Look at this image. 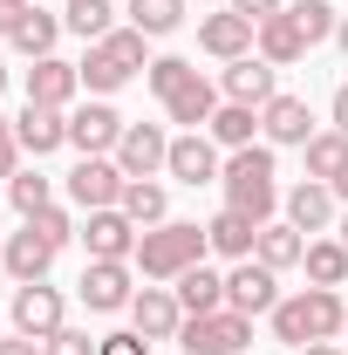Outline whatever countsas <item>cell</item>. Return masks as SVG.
Returning <instances> with one entry per match:
<instances>
[{
    "label": "cell",
    "instance_id": "6da1fadb",
    "mask_svg": "<svg viewBox=\"0 0 348 355\" xmlns=\"http://www.w3.org/2000/svg\"><path fill=\"white\" fill-rule=\"evenodd\" d=\"M225 205L232 212H246L253 225H266L280 212V164H273V144H246V150H225Z\"/></svg>",
    "mask_w": 348,
    "mask_h": 355
},
{
    "label": "cell",
    "instance_id": "7a4b0ae2",
    "mask_svg": "<svg viewBox=\"0 0 348 355\" xmlns=\"http://www.w3.org/2000/svg\"><path fill=\"white\" fill-rule=\"evenodd\" d=\"M266 321H273V342L307 349V342H335L348 328V301H342V287H301V294H280V308Z\"/></svg>",
    "mask_w": 348,
    "mask_h": 355
},
{
    "label": "cell",
    "instance_id": "3957f363",
    "mask_svg": "<svg viewBox=\"0 0 348 355\" xmlns=\"http://www.w3.org/2000/svg\"><path fill=\"white\" fill-rule=\"evenodd\" d=\"M205 253H212L205 225H191V219H164V225H150V232L137 239V260H130V266L143 273V280H157V287H164V280H177L184 266H198Z\"/></svg>",
    "mask_w": 348,
    "mask_h": 355
},
{
    "label": "cell",
    "instance_id": "277c9868",
    "mask_svg": "<svg viewBox=\"0 0 348 355\" xmlns=\"http://www.w3.org/2000/svg\"><path fill=\"white\" fill-rule=\"evenodd\" d=\"M143 42H150L143 28H110L103 42H89V55L76 62V69H82V89L89 96H116L130 76H143V69H150Z\"/></svg>",
    "mask_w": 348,
    "mask_h": 355
},
{
    "label": "cell",
    "instance_id": "5b68a950",
    "mask_svg": "<svg viewBox=\"0 0 348 355\" xmlns=\"http://www.w3.org/2000/svg\"><path fill=\"white\" fill-rule=\"evenodd\" d=\"M246 342H253V321L232 314V308L184 314V328H177V349L184 355H246Z\"/></svg>",
    "mask_w": 348,
    "mask_h": 355
},
{
    "label": "cell",
    "instance_id": "8992f818",
    "mask_svg": "<svg viewBox=\"0 0 348 355\" xmlns=\"http://www.w3.org/2000/svg\"><path fill=\"white\" fill-rule=\"evenodd\" d=\"M123 184H130V178L116 171V157H76V171L62 178V191H69L76 212H110V205H123Z\"/></svg>",
    "mask_w": 348,
    "mask_h": 355
},
{
    "label": "cell",
    "instance_id": "52a82bcc",
    "mask_svg": "<svg viewBox=\"0 0 348 355\" xmlns=\"http://www.w3.org/2000/svg\"><path fill=\"white\" fill-rule=\"evenodd\" d=\"M7 321H14V335H28V342H48L55 328H69L62 287H48V280H28V287H14V301H7Z\"/></svg>",
    "mask_w": 348,
    "mask_h": 355
},
{
    "label": "cell",
    "instance_id": "ba28073f",
    "mask_svg": "<svg viewBox=\"0 0 348 355\" xmlns=\"http://www.w3.org/2000/svg\"><path fill=\"white\" fill-rule=\"evenodd\" d=\"M137 301V266L130 260H89L82 266V308L89 314H123Z\"/></svg>",
    "mask_w": 348,
    "mask_h": 355
},
{
    "label": "cell",
    "instance_id": "9c48e42d",
    "mask_svg": "<svg viewBox=\"0 0 348 355\" xmlns=\"http://www.w3.org/2000/svg\"><path fill=\"white\" fill-rule=\"evenodd\" d=\"M225 308L232 314H273L280 308V273L273 266H260V260H232V273H225Z\"/></svg>",
    "mask_w": 348,
    "mask_h": 355
},
{
    "label": "cell",
    "instance_id": "30bf717a",
    "mask_svg": "<svg viewBox=\"0 0 348 355\" xmlns=\"http://www.w3.org/2000/svg\"><path fill=\"white\" fill-rule=\"evenodd\" d=\"M137 239H143V225H137L123 205H110V212H82L89 260H137Z\"/></svg>",
    "mask_w": 348,
    "mask_h": 355
},
{
    "label": "cell",
    "instance_id": "8fae6325",
    "mask_svg": "<svg viewBox=\"0 0 348 355\" xmlns=\"http://www.w3.org/2000/svg\"><path fill=\"white\" fill-rule=\"evenodd\" d=\"M335 205H342V198H335V184H321V178H301L294 191H280V212H287V225H294V232H307V239H321L328 225L342 219Z\"/></svg>",
    "mask_w": 348,
    "mask_h": 355
},
{
    "label": "cell",
    "instance_id": "7c38bea8",
    "mask_svg": "<svg viewBox=\"0 0 348 355\" xmlns=\"http://www.w3.org/2000/svg\"><path fill=\"white\" fill-rule=\"evenodd\" d=\"M69 144L82 150V157H116V144H123V116L96 96L82 110H69Z\"/></svg>",
    "mask_w": 348,
    "mask_h": 355
},
{
    "label": "cell",
    "instance_id": "4fadbf2b",
    "mask_svg": "<svg viewBox=\"0 0 348 355\" xmlns=\"http://www.w3.org/2000/svg\"><path fill=\"white\" fill-rule=\"evenodd\" d=\"M164 164H171V137H164V123H123L116 171H123V178H157Z\"/></svg>",
    "mask_w": 348,
    "mask_h": 355
},
{
    "label": "cell",
    "instance_id": "5bb4252c",
    "mask_svg": "<svg viewBox=\"0 0 348 355\" xmlns=\"http://www.w3.org/2000/svg\"><path fill=\"white\" fill-rule=\"evenodd\" d=\"M273 76H280L273 62L239 55V62H225V69H218V96H225V103H246V110H266V103L280 96V89H273Z\"/></svg>",
    "mask_w": 348,
    "mask_h": 355
},
{
    "label": "cell",
    "instance_id": "9a60e30c",
    "mask_svg": "<svg viewBox=\"0 0 348 355\" xmlns=\"http://www.w3.org/2000/svg\"><path fill=\"white\" fill-rule=\"evenodd\" d=\"M164 171L177 178V184H218V171H225V157H218V144L205 130H184V137H171V164Z\"/></svg>",
    "mask_w": 348,
    "mask_h": 355
},
{
    "label": "cell",
    "instance_id": "2e32d148",
    "mask_svg": "<svg viewBox=\"0 0 348 355\" xmlns=\"http://www.w3.org/2000/svg\"><path fill=\"white\" fill-rule=\"evenodd\" d=\"M198 48L218 55V62H239V55H260V28L225 7V14H205V21H198Z\"/></svg>",
    "mask_w": 348,
    "mask_h": 355
},
{
    "label": "cell",
    "instance_id": "e0dca14e",
    "mask_svg": "<svg viewBox=\"0 0 348 355\" xmlns=\"http://www.w3.org/2000/svg\"><path fill=\"white\" fill-rule=\"evenodd\" d=\"M260 130H266L273 150H301L307 137H314V110H307V96H287V89H280V96L260 110Z\"/></svg>",
    "mask_w": 348,
    "mask_h": 355
},
{
    "label": "cell",
    "instance_id": "ac0fdd59",
    "mask_svg": "<svg viewBox=\"0 0 348 355\" xmlns=\"http://www.w3.org/2000/svg\"><path fill=\"white\" fill-rule=\"evenodd\" d=\"M130 328L143 342H177V328H184V308H177L171 287H137L130 301Z\"/></svg>",
    "mask_w": 348,
    "mask_h": 355
},
{
    "label": "cell",
    "instance_id": "d6986e66",
    "mask_svg": "<svg viewBox=\"0 0 348 355\" xmlns=\"http://www.w3.org/2000/svg\"><path fill=\"white\" fill-rule=\"evenodd\" d=\"M76 89H82V69L62 62V55H42V62L28 69V103H42V110H69Z\"/></svg>",
    "mask_w": 348,
    "mask_h": 355
},
{
    "label": "cell",
    "instance_id": "ffe728a7",
    "mask_svg": "<svg viewBox=\"0 0 348 355\" xmlns=\"http://www.w3.org/2000/svg\"><path fill=\"white\" fill-rule=\"evenodd\" d=\"M14 137H21L28 157H55V150L69 144V110H42V103H28V110L14 116Z\"/></svg>",
    "mask_w": 348,
    "mask_h": 355
},
{
    "label": "cell",
    "instance_id": "44dd1931",
    "mask_svg": "<svg viewBox=\"0 0 348 355\" xmlns=\"http://www.w3.org/2000/svg\"><path fill=\"white\" fill-rule=\"evenodd\" d=\"M0 266L14 273V287H28V280H48V266H55V246H48L35 225H21V232H7V253Z\"/></svg>",
    "mask_w": 348,
    "mask_h": 355
},
{
    "label": "cell",
    "instance_id": "7402d4cb",
    "mask_svg": "<svg viewBox=\"0 0 348 355\" xmlns=\"http://www.w3.org/2000/svg\"><path fill=\"white\" fill-rule=\"evenodd\" d=\"M205 239H212L218 260H253V246H260V225L246 219V212H232V205H218L212 219H205Z\"/></svg>",
    "mask_w": 348,
    "mask_h": 355
},
{
    "label": "cell",
    "instance_id": "603a6c76",
    "mask_svg": "<svg viewBox=\"0 0 348 355\" xmlns=\"http://www.w3.org/2000/svg\"><path fill=\"white\" fill-rule=\"evenodd\" d=\"M218 103H225V96H218V83H205V76H191L184 89H171V96H164V116H171V123H184V130H205Z\"/></svg>",
    "mask_w": 348,
    "mask_h": 355
},
{
    "label": "cell",
    "instance_id": "cb8c5ba5",
    "mask_svg": "<svg viewBox=\"0 0 348 355\" xmlns=\"http://www.w3.org/2000/svg\"><path fill=\"white\" fill-rule=\"evenodd\" d=\"M171 294H177L184 314H218L225 308V273H212V266L198 260V266H184V273L171 280Z\"/></svg>",
    "mask_w": 348,
    "mask_h": 355
},
{
    "label": "cell",
    "instance_id": "d4e9b609",
    "mask_svg": "<svg viewBox=\"0 0 348 355\" xmlns=\"http://www.w3.org/2000/svg\"><path fill=\"white\" fill-rule=\"evenodd\" d=\"M307 55V35H301V21L280 7L273 21H260V62H273V69H294Z\"/></svg>",
    "mask_w": 348,
    "mask_h": 355
},
{
    "label": "cell",
    "instance_id": "484cf974",
    "mask_svg": "<svg viewBox=\"0 0 348 355\" xmlns=\"http://www.w3.org/2000/svg\"><path fill=\"white\" fill-rule=\"evenodd\" d=\"M301 253H307V232H294L287 219H266L260 225V246H253V260H260V266L287 273V266H301Z\"/></svg>",
    "mask_w": 348,
    "mask_h": 355
},
{
    "label": "cell",
    "instance_id": "4316f807",
    "mask_svg": "<svg viewBox=\"0 0 348 355\" xmlns=\"http://www.w3.org/2000/svg\"><path fill=\"white\" fill-rule=\"evenodd\" d=\"M253 130H260V110H246V103H218L212 123H205V137H212L218 150H246Z\"/></svg>",
    "mask_w": 348,
    "mask_h": 355
},
{
    "label": "cell",
    "instance_id": "83f0119b",
    "mask_svg": "<svg viewBox=\"0 0 348 355\" xmlns=\"http://www.w3.org/2000/svg\"><path fill=\"white\" fill-rule=\"evenodd\" d=\"M301 266H307V287H348V246L342 239H307Z\"/></svg>",
    "mask_w": 348,
    "mask_h": 355
},
{
    "label": "cell",
    "instance_id": "f1b7e54d",
    "mask_svg": "<svg viewBox=\"0 0 348 355\" xmlns=\"http://www.w3.org/2000/svg\"><path fill=\"white\" fill-rule=\"evenodd\" d=\"M123 212H130V219L150 232V225L171 219V191H164L157 178H130V184H123Z\"/></svg>",
    "mask_w": 348,
    "mask_h": 355
},
{
    "label": "cell",
    "instance_id": "f546056e",
    "mask_svg": "<svg viewBox=\"0 0 348 355\" xmlns=\"http://www.w3.org/2000/svg\"><path fill=\"white\" fill-rule=\"evenodd\" d=\"M301 157H307V178L335 184V178H342V164H348V137H342V130H314V137L301 144Z\"/></svg>",
    "mask_w": 348,
    "mask_h": 355
},
{
    "label": "cell",
    "instance_id": "4dcf8cb0",
    "mask_svg": "<svg viewBox=\"0 0 348 355\" xmlns=\"http://www.w3.org/2000/svg\"><path fill=\"white\" fill-rule=\"evenodd\" d=\"M7 42L21 48V55H35V62H42V55H55V42H62V14H42V7H28V14H21V28H14Z\"/></svg>",
    "mask_w": 348,
    "mask_h": 355
},
{
    "label": "cell",
    "instance_id": "1f68e13d",
    "mask_svg": "<svg viewBox=\"0 0 348 355\" xmlns=\"http://www.w3.org/2000/svg\"><path fill=\"white\" fill-rule=\"evenodd\" d=\"M62 28L82 35V42H103V35L116 28V7H110V0H69V7H62Z\"/></svg>",
    "mask_w": 348,
    "mask_h": 355
},
{
    "label": "cell",
    "instance_id": "d6a6232c",
    "mask_svg": "<svg viewBox=\"0 0 348 355\" xmlns=\"http://www.w3.org/2000/svg\"><path fill=\"white\" fill-rule=\"evenodd\" d=\"M123 14H130V28H143V35L157 42V35H177V21H184V0H130Z\"/></svg>",
    "mask_w": 348,
    "mask_h": 355
},
{
    "label": "cell",
    "instance_id": "836d02e7",
    "mask_svg": "<svg viewBox=\"0 0 348 355\" xmlns=\"http://www.w3.org/2000/svg\"><path fill=\"white\" fill-rule=\"evenodd\" d=\"M7 198H14L21 219H35L42 205H55V184H48L42 171H14V178H7Z\"/></svg>",
    "mask_w": 348,
    "mask_h": 355
},
{
    "label": "cell",
    "instance_id": "e575fe53",
    "mask_svg": "<svg viewBox=\"0 0 348 355\" xmlns=\"http://www.w3.org/2000/svg\"><path fill=\"white\" fill-rule=\"evenodd\" d=\"M191 76H198V69H191L184 55H157V62L143 69V83H150V96H157V103H164L171 89H184V83H191Z\"/></svg>",
    "mask_w": 348,
    "mask_h": 355
},
{
    "label": "cell",
    "instance_id": "d590c367",
    "mask_svg": "<svg viewBox=\"0 0 348 355\" xmlns=\"http://www.w3.org/2000/svg\"><path fill=\"white\" fill-rule=\"evenodd\" d=\"M287 14H294V21H301V35H307V48H314V42H328V35H335V21H342V14H335V7H328V0H294V7H287Z\"/></svg>",
    "mask_w": 348,
    "mask_h": 355
},
{
    "label": "cell",
    "instance_id": "8d00e7d4",
    "mask_svg": "<svg viewBox=\"0 0 348 355\" xmlns=\"http://www.w3.org/2000/svg\"><path fill=\"white\" fill-rule=\"evenodd\" d=\"M21 225H35V232H42V239H48V246H55V253H62V246L76 239V219H69L62 205H42L35 219H21Z\"/></svg>",
    "mask_w": 348,
    "mask_h": 355
},
{
    "label": "cell",
    "instance_id": "74e56055",
    "mask_svg": "<svg viewBox=\"0 0 348 355\" xmlns=\"http://www.w3.org/2000/svg\"><path fill=\"white\" fill-rule=\"evenodd\" d=\"M42 349L48 355H96V349H103V335H89V328H55Z\"/></svg>",
    "mask_w": 348,
    "mask_h": 355
},
{
    "label": "cell",
    "instance_id": "f35d334b",
    "mask_svg": "<svg viewBox=\"0 0 348 355\" xmlns=\"http://www.w3.org/2000/svg\"><path fill=\"white\" fill-rule=\"evenodd\" d=\"M96 355H150V342L137 335V328H123V335H103V349Z\"/></svg>",
    "mask_w": 348,
    "mask_h": 355
},
{
    "label": "cell",
    "instance_id": "ab89813d",
    "mask_svg": "<svg viewBox=\"0 0 348 355\" xmlns=\"http://www.w3.org/2000/svg\"><path fill=\"white\" fill-rule=\"evenodd\" d=\"M225 7H232V14H246V21L260 28V21H273V14L287 7V0H225Z\"/></svg>",
    "mask_w": 348,
    "mask_h": 355
},
{
    "label": "cell",
    "instance_id": "60d3db41",
    "mask_svg": "<svg viewBox=\"0 0 348 355\" xmlns=\"http://www.w3.org/2000/svg\"><path fill=\"white\" fill-rule=\"evenodd\" d=\"M14 164H21V137H14L7 116H0V178H14Z\"/></svg>",
    "mask_w": 348,
    "mask_h": 355
},
{
    "label": "cell",
    "instance_id": "b9f144b4",
    "mask_svg": "<svg viewBox=\"0 0 348 355\" xmlns=\"http://www.w3.org/2000/svg\"><path fill=\"white\" fill-rule=\"evenodd\" d=\"M0 355H48L42 342H28V335H0Z\"/></svg>",
    "mask_w": 348,
    "mask_h": 355
},
{
    "label": "cell",
    "instance_id": "7bdbcfd3",
    "mask_svg": "<svg viewBox=\"0 0 348 355\" xmlns=\"http://www.w3.org/2000/svg\"><path fill=\"white\" fill-rule=\"evenodd\" d=\"M21 14H28V7H21V0H0V42H7V35H14V28H21Z\"/></svg>",
    "mask_w": 348,
    "mask_h": 355
},
{
    "label": "cell",
    "instance_id": "ee69618b",
    "mask_svg": "<svg viewBox=\"0 0 348 355\" xmlns=\"http://www.w3.org/2000/svg\"><path fill=\"white\" fill-rule=\"evenodd\" d=\"M328 110H335V130H342V137H348V83H342V89H335V103H328Z\"/></svg>",
    "mask_w": 348,
    "mask_h": 355
},
{
    "label": "cell",
    "instance_id": "f6af8a7d",
    "mask_svg": "<svg viewBox=\"0 0 348 355\" xmlns=\"http://www.w3.org/2000/svg\"><path fill=\"white\" fill-rule=\"evenodd\" d=\"M301 355H342V349H335V342H307Z\"/></svg>",
    "mask_w": 348,
    "mask_h": 355
},
{
    "label": "cell",
    "instance_id": "bcb514c9",
    "mask_svg": "<svg viewBox=\"0 0 348 355\" xmlns=\"http://www.w3.org/2000/svg\"><path fill=\"white\" fill-rule=\"evenodd\" d=\"M335 48H342V55H348V14H342V21H335Z\"/></svg>",
    "mask_w": 348,
    "mask_h": 355
},
{
    "label": "cell",
    "instance_id": "7dc6e473",
    "mask_svg": "<svg viewBox=\"0 0 348 355\" xmlns=\"http://www.w3.org/2000/svg\"><path fill=\"white\" fill-rule=\"evenodd\" d=\"M335 198H342V205H348V164H342V178H335Z\"/></svg>",
    "mask_w": 348,
    "mask_h": 355
},
{
    "label": "cell",
    "instance_id": "c3c4849f",
    "mask_svg": "<svg viewBox=\"0 0 348 355\" xmlns=\"http://www.w3.org/2000/svg\"><path fill=\"white\" fill-rule=\"evenodd\" d=\"M335 232H342V246H348V205H342V219H335Z\"/></svg>",
    "mask_w": 348,
    "mask_h": 355
},
{
    "label": "cell",
    "instance_id": "681fc988",
    "mask_svg": "<svg viewBox=\"0 0 348 355\" xmlns=\"http://www.w3.org/2000/svg\"><path fill=\"white\" fill-rule=\"evenodd\" d=\"M0 89H7V62H0Z\"/></svg>",
    "mask_w": 348,
    "mask_h": 355
},
{
    "label": "cell",
    "instance_id": "f907efd6",
    "mask_svg": "<svg viewBox=\"0 0 348 355\" xmlns=\"http://www.w3.org/2000/svg\"><path fill=\"white\" fill-rule=\"evenodd\" d=\"M21 7H35V0H21Z\"/></svg>",
    "mask_w": 348,
    "mask_h": 355
},
{
    "label": "cell",
    "instance_id": "816d5d0a",
    "mask_svg": "<svg viewBox=\"0 0 348 355\" xmlns=\"http://www.w3.org/2000/svg\"><path fill=\"white\" fill-rule=\"evenodd\" d=\"M0 253H7V239H0Z\"/></svg>",
    "mask_w": 348,
    "mask_h": 355
},
{
    "label": "cell",
    "instance_id": "f5cc1de1",
    "mask_svg": "<svg viewBox=\"0 0 348 355\" xmlns=\"http://www.w3.org/2000/svg\"><path fill=\"white\" fill-rule=\"evenodd\" d=\"M198 7H212V0H198Z\"/></svg>",
    "mask_w": 348,
    "mask_h": 355
},
{
    "label": "cell",
    "instance_id": "db71d44e",
    "mask_svg": "<svg viewBox=\"0 0 348 355\" xmlns=\"http://www.w3.org/2000/svg\"><path fill=\"white\" fill-rule=\"evenodd\" d=\"M342 335H348V328H342Z\"/></svg>",
    "mask_w": 348,
    "mask_h": 355
}]
</instances>
